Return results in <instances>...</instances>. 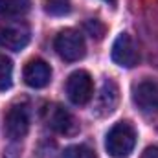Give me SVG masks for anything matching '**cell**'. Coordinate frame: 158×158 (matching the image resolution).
I'll list each match as a JSON object with an SVG mask.
<instances>
[{
  "label": "cell",
  "mask_w": 158,
  "mask_h": 158,
  "mask_svg": "<svg viewBox=\"0 0 158 158\" xmlns=\"http://www.w3.org/2000/svg\"><path fill=\"white\" fill-rule=\"evenodd\" d=\"M136 145V132L131 123L118 121L112 125V129L107 132L105 138V147L107 153L114 158H127Z\"/></svg>",
  "instance_id": "obj_1"
},
{
  "label": "cell",
  "mask_w": 158,
  "mask_h": 158,
  "mask_svg": "<svg viewBox=\"0 0 158 158\" xmlns=\"http://www.w3.org/2000/svg\"><path fill=\"white\" fill-rule=\"evenodd\" d=\"M57 53L61 59L68 61V63H74L85 57L86 53V46H85V39L83 35L76 31V30H63L57 33L55 42H53Z\"/></svg>",
  "instance_id": "obj_2"
},
{
  "label": "cell",
  "mask_w": 158,
  "mask_h": 158,
  "mask_svg": "<svg viewBox=\"0 0 158 158\" xmlns=\"http://www.w3.org/2000/svg\"><path fill=\"white\" fill-rule=\"evenodd\" d=\"M30 131V112L26 105H11L4 116V132L9 140H22Z\"/></svg>",
  "instance_id": "obj_3"
},
{
  "label": "cell",
  "mask_w": 158,
  "mask_h": 158,
  "mask_svg": "<svg viewBox=\"0 0 158 158\" xmlns=\"http://www.w3.org/2000/svg\"><path fill=\"white\" fill-rule=\"evenodd\" d=\"M30 42V28L20 20L0 22V46L6 50L20 52Z\"/></svg>",
  "instance_id": "obj_4"
},
{
  "label": "cell",
  "mask_w": 158,
  "mask_h": 158,
  "mask_svg": "<svg viewBox=\"0 0 158 158\" xmlns=\"http://www.w3.org/2000/svg\"><path fill=\"white\" fill-rule=\"evenodd\" d=\"M66 94L74 105H86L94 96V81L88 72L76 70L66 81Z\"/></svg>",
  "instance_id": "obj_5"
},
{
  "label": "cell",
  "mask_w": 158,
  "mask_h": 158,
  "mask_svg": "<svg viewBox=\"0 0 158 158\" xmlns=\"http://www.w3.org/2000/svg\"><path fill=\"white\" fill-rule=\"evenodd\" d=\"M132 101L145 112H158V81L142 79L132 88Z\"/></svg>",
  "instance_id": "obj_6"
},
{
  "label": "cell",
  "mask_w": 158,
  "mask_h": 158,
  "mask_svg": "<svg viewBox=\"0 0 158 158\" xmlns=\"http://www.w3.org/2000/svg\"><path fill=\"white\" fill-rule=\"evenodd\" d=\"M110 55H112V61L123 68H132L138 63V52L129 33H119L116 37Z\"/></svg>",
  "instance_id": "obj_7"
},
{
  "label": "cell",
  "mask_w": 158,
  "mask_h": 158,
  "mask_svg": "<svg viewBox=\"0 0 158 158\" xmlns=\"http://www.w3.org/2000/svg\"><path fill=\"white\" fill-rule=\"evenodd\" d=\"M52 79V68L42 59H31L24 66V81L31 88H42Z\"/></svg>",
  "instance_id": "obj_8"
},
{
  "label": "cell",
  "mask_w": 158,
  "mask_h": 158,
  "mask_svg": "<svg viewBox=\"0 0 158 158\" xmlns=\"http://www.w3.org/2000/svg\"><path fill=\"white\" fill-rule=\"evenodd\" d=\"M118 101H119L118 85L112 79H105V83L99 90V98H98V114H101V116L112 114Z\"/></svg>",
  "instance_id": "obj_9"
},
{
  "label": "cell",
  "mask_w": 158,
  "mask_h": 158,
  "mask_svg": "<svg viewBox=\"0 0 158 158\" xmlns=\"http://www.w3.org/2000/svg\"><path fill=\"white\" fill-rule=\"evenodd\" d=\"M48 125L59 132V134H74L77 131V123H76V118L63 107H55L50 116H48Z\"/></svg>",
  "instance_id": "obj_10"
},
{
  "label": "cell",
  "mask_w": 158,
  "mask_h": 158,
  "mask_svg": "<svg viewBox=\"0 0 158 158\" xmlns=\"http://www.w3.org/2000/svg\"><path fill=\"white\" fill-rule=\"evenodd\" d=\"M30 0H0V17L4 19H17L28 13Z\"/></svg>",
  "instance_id": "obj_11"
},
{
  "label": "cell",
  "mask_w": 158,
  "mask_h": 158,
  "mask_svg": "<svg viewBox=\"0 0 158 158\" xmlns=\"http://www.w3.org/2000/svg\"><path fill=\"white\" fill-rule=\"evenodd\" d=\"M13 83V63L9 57L0 53V90H7Z\"/></svg>",
  "instance_id": "obj_12"
},
{
  "label": "cell",
  "mask_w": 158,
  "mask_h": 158,
  "mask_svg": "<svg viewBox=\"0 0 158 158\" xmlns=\"http://www.w3.org/2000/svg\"><path fill=\"white\" fill-rule=\"evenodd\" d=\"M42 4H44L46 13L53 17H61L70 11V0H42Z\"/></svg>",
  "instance_id": "obj_13"
},
{
  "label": "cell",
  "mask_w": 158,
  "mask_h": 158,
  "mask_svg": "<svg viewBox=\"0 0 158 158\" xmlns=\"http://www.w3.org/2000/svg\"><path fill=\"white\" fill-rule=\"evenodd\" d=\"M63 158H96V153L88 147V145H70L64 149L63 153Z\"/></svg>",
  "instance_id": "obj_14"
},
{
  "label": "cell",
  "mask_w": 158,
  "mask_h": 158,
  "mask_svg": "<svg viewBox=\"0 0 158 158\" xmlns=\"http://www.w3.org/2000/svg\"><path fill=\"white\" fill-rule=\"evenodd\" d=\"M85 28H86V31H88V35H90L92 39H101V37L105 35V26H103L98 19H90V20H86Z\"/></svg>",
  "instance_id": "obj_15"
},
{
  "label": "cell",
  "mask_w": 158,
  "mask_h": 158,
  "mask_svg": "<svg viewBox=\"0 0 158 158\" xmlns=\"http://www.w3.org/2000/svg\"><path fill=\"white\" fill-rule=\"evenodd\" d=\"M142 158H158V147H147L142 153Z\"/></svg>",
  "instance_id": "obj_16"
},
{
  "label": "cell",
  "mask_w": 158,
  "mask_h": 158,
  "mask_svg": "<svg viewBox=\"0 0 158 158\" xmlns=\"http://www.w3.org/2000/svg\"><path fill=\"white\" fill-rule=\"evenodd\" d=\"M103 2H107V4H110V6H114V4H116V0H103Z\"/></svg>",
  "instance_id": "obj_17"
}]
</instances>
